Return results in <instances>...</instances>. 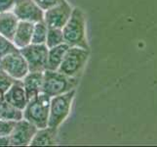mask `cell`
I'll return each instance as SVG.
<instances>
[{"instance_id": "obj_25", "label": "cell", "mask_w": 157, "mask_h": 147, "mask_svg": "<svg viewBox=\"0 0 157 147\" xmlns=\"http://www.w3.org/2000/svg\"><path fill=\"white\" fill-rule=\"evenodd\" d=\"M10 145V137L9 135L0 137V146H9Z\"/></svg>"}, {"instance_id": "obj_23", "label": "cell", "mask_w": 157, "mask_h": 147, "mask_svg": "<svg viewBox=\"0 0 157 147\" xmlns=\"http://www.w3.org/2000/svg\"><path fill=\"white\" fill-rule=\"evenodd\" d=\"M33 1L38 5L43 11H46L48 9L54 7L58 3H59L62 0H33Z\"/></svg>"}, {"instance_id": "obj_7", "label": "cell", "mask_w": 157, "mask_h": 147, "mask_svg": "<svg viewBox=\"0 0 157 147\" xmlns=\"http://www.w3.org/2000/svg\"><path fill=\"white\" fill-rule=\"evenodd\" d=\"M0 69L15 80H21L28 74L29 66L20 50L11 52L0 60Z\"/></svg>"}, {"instance_id": "obj_17", "label": "cell", "mask_w": 157, "mask_h": 147, "mask_svg": "<svg viewBox=\"0 0 157 147\" xmlns=\"http://www.w3.org/2000/svg\"><path fill=\"white\" fill-rule=\"evenodd\" d=\"M0 119L19 121L23 119V111L9 104L4 98H0Z\"/></svg>"}, {"instance_id": "obj_16", "label": "cell", "mask_w": 157, "mask_h": 147, "mask_svg": "<svg viewBox=\"0 0 157 147\" xmlns=\"http://www.w3.org/2000/svg\"><path fill=\"white\" fill-rule=\"evenodd\" d=\"M68 47L69 46L67 44L63 43V44H61V45L49 48V50H48L46 70L58 71L59 65H61L63 59L64 57V54H66Z\"/></svg>"}, {"instance_id": "obj_6", "label": "cell", "mask_w": 157, "mask_h": 147, "mask_svg": "<svg viewBox=\"0 0 157 147\" xmlns=\"http://www.w3.org/2000/svg\"><path fill=\"white\" fill-rule=\"evenodd\" d=\"M19 50L28 63L29 72H44L46 70L49 48L45 43L44 44L30 43L28 46Z\"/></svg>"}, {"instance_id": "obj_18", "label": "cell", "mask_w": 157, "mask_h": 147, "mask_svg": "<svg viewBox=\"0 0 157 147\" xmlns=\"http://www.w3.org/2000/svg\"><path fill=\"white\" fill-rule=\"evenodd\" d=\"M47 32H48V27L44 23V21L34 23L31 43H34V44H44L46 42Z\"/></svg>"}, {"instance_id": "obj_9", "label": "cell", "mask_w": 157, "mask_h": 147, "mask_svg": "<svg viewBox=\"0 0 157 147\" xmlns=\"http://www.w3.org/2000/svg\"><path fill=\"white\" fill-rule=\"evenodd\" d=\"M19 21L37 23L44 19L43 11L33 0H17L12 9Z\"/></svg>"}, {"instance_id": "obj_20", "label": "cell", "mask_w": 157, "mask_h": 147, "mask_svg": "<svg viewBox=\"0 0 157 147\" xmlns=\"http://www.w3.org/2000/svg\"><path fill=\"white\" fill-rule=\"evenodd\" d=\"M16 80H15L6 72L0 69V98H4V94L13 85Z\"/></svg>"}, {"instance_id": "obj_1", "label": "cell", "mask_w": 157, "mask_h": 147, "mask_svg": "<svg viewBox=\"0 0 157 147\" xmlns=\"http://www.w3.org/2000/svg\"><path fill=\"white\" fill-rule=\"evenodd\" d=\"M64 43L69 47H81L89 49L86 37V19L82 10L74 7L67 23L63 28Z\"/></svg>"}, {"instance_id": "obj_21", "label": "cell", "mask_w": 157, "mask_h": 147, "mask_svg": "<svg viewBox=\"0 0 157 147\" xmlns=\"http://www.w3.org/2000/svg\"><path fill=\"white\" fill-rule=\"evenodd\" d=\"M17 50H19V49L14 45L12 41L0 35V60L6 56L7 54Z\"/></svg>"}, {"instance_id": "obj_8", "label": "cell", "mask_w": 157, "mask_h": 147, "mask_svg": "<svg viewBox=\"0 0 157 147\" xmlns=\"http://www.w3.org/2000/svg\"><path fill=\"white\" fill-rule=\"evenodd\" d=\"M72 10V6L67 0H62L54 7L44 11L43 21L48 28L63 29L71 16Z\"/></svg>"}, {"instance_id": "obj_14", "label": "cell", "mask_w": 157, "mask_h": 147, "mask_svg": "<svg viewBox=\"0 0 157 147\" xmlns=\"http://www.w3.org/2000/svg\"><path fill=\"white\" fill-rule=\"evenodd\" d=\"M19 19L12 11L0 13V35L12 41Z\"/></svg>"}, {"instance_id": "obj_15", "label": "cell", "mask_w": 157, "mask_h": 147, "mask_svg": "<svg viewBox=\"0 0 157 147\" xmlns=\"http://www.w3.org/2000/svg\"><path fill=\"white\" fill-rule=\"evenodd\" d=\"M57 129L45 127L38 129L33 138L31 139L29 146H47L55 145L57 142Z\"/></svg>"}, {"instance_id": "obj_19", "label": "cell", "mask_w": 157, "mask_h": 147, "mask_svg": "<svg viewBox=\"0 0 157 147\" xmlns=\"http://www.w3.org/2000/svg\"><path fill=\"white\" fill-rule=\"evenodd\" d=\"M63 43H64L63 29L48 28L46 42H45L47 47L52 48V47H55L58 45H61V44H63Z\"/></svg>"}, {"instance_id": "obj_13", "label": "cell", "mask_w": 157, "mask_h": 147, "mask_svg": "<svg viewBox=\"0 0 157 147\" xmlns=\"http://www.w3.org/2000/svg\"><path fill=\"white\" fill-rule=\"evenodd\" d=\"M34 23L25 21H19L17 29H16L12 42L18 49H21L31 43L32 31H33Z\"/></svg>"}, {"instance_id": "obj_4", "label": "cell", "mask_w": 157, "mask_h": 147, "mask_svg": "<svg viewBox=\"0 0 157 147\" xmlns=\"http://www.w3.org/2000/svg\"><path fill=\"white\" fill-rule=\"evenodd\" d=\"M75 93L76 89H72L66 93L51 97L48 127L58 129L59 127L66 121L71 110Z\"/></svg>"}, {"instance_id": "obj_22", "label": "cell", "mask_w": 157, "mask_h": 147, "mask_svg": "<svg viewBox=\"0 0 157 147\" xmlns=\"http://www.w3.org/2000/svg\"><path fill=\"white\" fill-rule=\"evenodd\" d=\"M16 123L17 121H14V120L0 119V137L10 135L16 126Z\"/></svg>"}, {"instance_id": "obj_5", "label": "cell", "mask_w": 157, "mask_h": 147, "mask_svg": "<svg viewBox=\"0 0 157 147\" xmlns=\"http://www.w3.org/2000/svg\"><path fill=\"white\" fill-rule=\"evenodd\" d=\"M89 54V49L75 46L68 47L58 71L68 77L79 79L88 61Z\"/></svg>"}, {"instance_id": "obj_24", "label": "cell", "mask_w": 157, "mask_h": 147, "mask_svg": "<svg viewBox=\"0 0 157 147\" xmlns=\"http://www.w3.org/2000/svg\"><path fill=\"white\" fill-rule=\"evenodd\" d=\"M17 0H0V13L12 11Z\"/></svg>"}, {"instance_id": "obj_12", "label": "cell", "mask_w": 157, "mask_h": 147, "mask_svg": "<svg viewBox=\"0 0 157 147\" xmlns=\"http://www.w3.org/2000/svg\"><path fill=\"white\" fill-rule=\"evenodd\" d=\"M21 81H23L26 97L30 100L31 98L42 92L43 72H29Z\"/></svg>"}, {"instance_id": "obj_3", "label": "cell", "mask_w": 157, "mask_h": 147, "mask_svg": "<svg viewBox=\"0 0 157 147\" xmlns=\"http://www.w3.org/2000/svg\"><path fill=\"white\" fill-rule=\"evenodd\" d=\"M79 83L78 78H71L59 71L45 70L43 72L42 92L50 97L66 93L76 89Z\"/></svg>"}, {"instance_id": "obj_11", "label": "cell", "mask_w": 157, "mask_h": 147, "mask_svg": "<svg viewBox=\"0 0 157 147\" xmlns=\"http://www.w3.org/2000/svg\"><path fill=\"white\" fill-rule=\"evenodd\" d=\"M4 99L9 104L16 107L19 110L23 111L26 105V103L29 101L23 85V81L20 80H16L13 84V85L4 94Z\"/></svg>"}, {"instance_id": "obj_2", "label": "cell", "mask_w": 157, "mask_h": 147, "mask_svg": "<svg viewBox=\"0 0 157 147\" xmlns=\"http://www.w3.org/2000/svg\"><path fill=\"white\" fill-rule=\"evenodd\" d=\"M51 97L45 93L37 94L28 101L23 110V118L37 129L48 127Z\"/></svg>"}, {"instance_id": "obj_10", "label": "cell", "mask_w": 157, "mask_h": 147, "mask_svg": "<svg viewBox=\"0 0 157 147\" xmlns=\"http://www.w3.org/2000/svg\"><path fill=\"white\" fill-rule=\"evenodd\" d=\"M37 129L24 118L16 123V126L12 133L9 135L10 145L12 146H28L30 144L31 139L33 138Z\"/></svg>"}]
</instances>
